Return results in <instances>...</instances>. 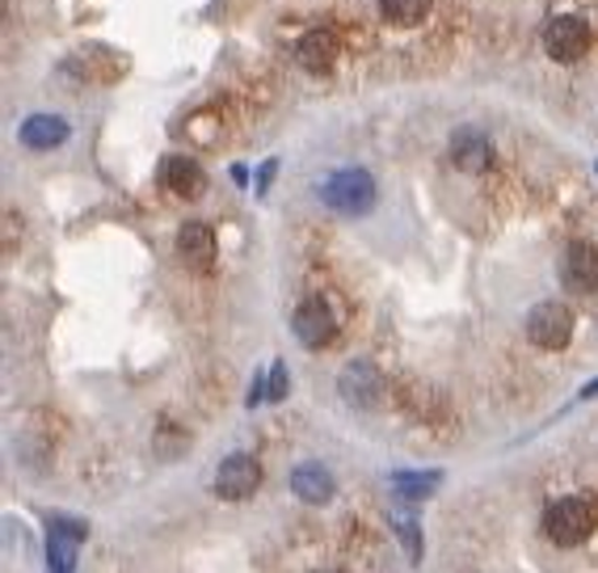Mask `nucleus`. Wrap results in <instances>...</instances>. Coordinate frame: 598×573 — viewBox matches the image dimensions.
Wrapping results in <instances>:
<instances>
[{
    "label": "nucleus",
    "instance_id": "f3484780",
    "mask_svg": "<svg viewBox=\"0 0 598 573\" xmlns=\"http://www.w3.org/2000/svg\"><path fill=\"white\" fill-rule=\"evenodd\" d=\"M392 485H396V493H405V497L417 502V497H430L442 485V477L438 472H396Z\"/></svg>",
    "mask_w": 598,
    "mask_h": 573
},
{
    "label": "nucleus",
    "instance_id": "aec40b11",
    "mask_svg": "<svg viewBox=\"0 0 598 573\" xmlns=\"http://www.w3.org/2000/svg\"><path fill=\"white\" fill-rule=\"evenodd\" d=\"M274 173H278V161H266V164H262V177H257V194H266V186L274 182Z\"/></svg>",
    "mask_w": 598,
    "mask_h": 573
},
{
    "label": "nucleus",
    "instance_id": "a211bd4d",
    "mask_svg": "<svg viewBox=\"0 0 598 573\" xmlns=\"http://www.w3.org/2000/svg\"><path fill=\"white\" fill-rule=\"evenodd\" d=\"M266 388H271V392H266L271 401H283V397H287V367H283V363H274V371H271V380H266Z\"/></svg>",
    "mask_w": 598,
    "mask_h": 573
},
{
    "label": "nucleus",
    "instance_id": "dca6fc26",
    "mask_svg": "<svg viewBox=\"0 0 598 573\" xmlns=\"http://www.w3.org/2000/svg\"><path fill=\"white\" fill-rule=\"evenodd\" d=\"M380 13L392 22V26H417V22H426V13H430V0H380Z\"/></svg>",
    "mask_w": 598,
    "mask_h": 573
},
{
    "label": "nucleus",
    "instance_id": "0eeeda50",
    "mask_svg": "<svg viewBox=\"0 0 598 573\" xmlns=\"http://www.w3.org/2000/svg\"><path fill=\"white\" fill-rule=\"evenodd\" d=\"M561 283L577 296L598 291V249L586 245V241H573L561 257Z\"/></svg>",
    "mask_w": 598,
    "mask_h": 573
},
{
    "label": "nucleus",
    "instance_id": "6ab92c4d",
    "mask_svg": "<svg viewBox=\"0 0 598 573\" xmlns=\"http://www.w3.org/2000/svg\"><path fill=\"white\" fill-rule=\"evenodd\" d=\"M401 540H405L409 548V561L417 565V561H422V540H417V527H413V523H401Z\"/></svg>",
    "mask_w": 598,
    "mask_h": 573
},
{
    "label": "nucleus",
    "instance_id": "f8f14e48",
    "mask_svg": "<svg viewBox=\"0 0 598 573\" xmlns=\"http://www.w3.org/2000/svg\"><path fill=\"white\" fill-rule=\"evenodd\" d=\"M296 55L308 72H329L333 59H337V34H333V30H308V34L299 38Z\"/></svg>",
    "mask_w": 598,
    "mask_h": 573
},
{
    "label": "nucleus",
    "instance_id": "ddd939ff",
    "mask_svg": "<svg viewBox=\"0 0 598 573\" xmlns=\"http://www.w3.org/2000/svg\"><path fill=\"white\" fill-rule=\"evenodd\" d=\"M64 139H68V123L59 114H34V118L22 123V144L30 152H51Z\"/></svg>",
    "mask_w": 598,
    "mask_h": 573
},
{
    "label": "nucleus",
    "instance_id": "9b49d317",
    "mask_svg": "<svg viewBox=\"0 0 598 573\" xmlns=\"http://www.w3.org/2000/svg\"><path fill=\"white\" fill-rule=\"evenodd\" d=\"M451 161L460 164L463 173H481V169H490V161H493L490 139L481 136V131H472V127H460V131L451 136Z\"/></svg>",
    "mask_w": 598,
    "mask_h": 573
},
{
    "label": "nucleus",
    "instance_id": "f03ea898",
    "mask_svg": "<svg viewBox=\"0 0 598 573\" xmlns=\"http://www.w3.org/2000/svg\"><path fill=\"white\" fill-rule=\"evenodd\" d=\"M321 198L337 216H367L376 207V177L367 169H337L325 177Z\"/></svg>",
    "mask_w": 598,
    "mask_h": 573
},
{
    "label": "nucleus",
    "instance_id": "39448f33",
    "mask_svg": "<svg viewBox=\"0 0 598 573\" xmlns=\"http://www.w3.org/2000/svg\"><path fill=\"white\" fill-rule=\"evenodd\" d=\"M291 333L299 337V346L321 351V346L333 342V333H337V317H333V308H329L321 296H312V300H303L296 308V317H291Z\"/></svg>",
    "mask_w": 598,
    "mask_h": 573
},
{
    "label": "nucleus",
    "instance_id": "1a4fd4ad",
    "mask_svg": "<svg viewBox=\"0 0 598 573\" xmlns=\"http://www.w3.org/2000/svg\"><path fill=\"white\" fill-rule=\"evenodd\" d=\"M177 253L186 257V266H194V271H207V266L216 262V232H211L203 219L182 224V232H177Z\"/></svg>",
    "mask_w": 598,
    "mask_h": 573
},
{
    "label": "nucleus",
    "instance_id": "2eb2a0df",
    "mask_svg": "<svg viewBox=\"0 0 598 573\" xmlns=\"http://www.w3.org/2000/svg\"><path fill=\"white\" fill-rule=\"evenodd\" d=\"M291 493L299 502H312V506H325L333 497V477L321 465H299L291 472Z\"/></svg>",
    "mask_w": 598,
    "mask_h": 573
},
{
    "label": "nucleus",
    "instance_id": "f257e3e1",
    "mask_svg": "<svg viewBox=\"0 0 598 573\" xmlns=\"http://www.w3.org/2000/svg\"><path fill=\"white\" fill-rule=\"evenodd\" d=\"M598 527V506L595 497L577 493V497H561L544 511V536L561 548H577L595 536Z\"/></svg>",
    "mask_w": 598,
    "mask_h": 573
},
{
    "label": "nucleus",
    "instance_id": "423d86ee",
    "mask_svg": "<svg viewBox=\"0 0 598 573\" xmlns=\"http://www.w3.org/2000/svg\"><path fill=\"white\" fill-rule=\"evenodd\" d=\"M262 485V465L253 456H228L216 472V493L223 502H245Z\"/></svg>",
    "mask_w": 598,
    "mask_h": 573
},
{
    "label": "nucleus",
    "instance_id": "7ed1b4c3",
    "mask_svg": "<svg viewBox=\"0 0 598 573\" xmlns=\"http://www.w3.org/2000/svg\"><path fill=\"white\" fill-rule=\"evenodd\" d=\"M527 337H531V346H540V351H565L573 337L570 308L556 300L536 303V308L527 312Z\"/></svg>",
    "mask_w": 598,
    "mask_h": 573
},
{
    "label": "nucleus",
    "instance_id": "4468645a",
    "mask_svg": "<svg viewBox=\"0 0 598 573\" xmlns=\"http://www.w3.org/2000/svg\"><path fill=\"white\" fill-rule=\"evenodd\" d=\"M161 182H164V191L182 194V198H194V194L203 191V169H198L191 157H164Z\"/></svg>",
    "mask_w": 598,
    "mask_h": 573
},
{
    "label": "nucleus",
    "instance_id": "9d476101",
    "mask_svg": "<svg viewBox=\"0 0 598 573\" xmlns=\"http://www.w3.org/2000/svg\"><path fill=\"white\" fill-rule=\"evenodd\" d=\"M77 540H84V523H64V519L51 523V531H47L51 573H72V565H77Z\"/></svg>",
    "mask_w": 598,
    "mask_h": 573
},
{
    "label": "nucleus",
    "instance_id": "6e6552de",
    "mask_svg": "<svg viewBox=\"0 0 598 573\" xmlns=\"http://www.w3.org/2000/svg\"><path fill=\"white\" fill-rule=\"evenodd\" d=\"M337 388H342V397H346L350 405H358V410H371V405H380V397H383V376L376 371V363L358 358V363H350V367L342 371Z\"/></svg>",
    "mask_w": 598,
    "mask_h": 573
},
{
    "label": "nucleus",
    "instance_id": "20e7f679",
    "mask_svg": "<svg viewBox=\"0 0 598 573\" xmlns=\"http://www.w3.org/2000/svg\"><path fill=\"white\" fill-rule=\"evenodd\" d=\"M590 22L586 18H577V13H561V18H552L544 30V51L556 59V64H577L582 55L590 51Z\"/></svg>",
    "mask_w": 598,
    "mask_h": 573
},
{
    "label": "nucleus",
    "instance_id": "412c9836",
    "mask_svg": "<svg viewBox=\"0 0 598 573\" xmlns=\"http://www.w3.org/2000/svg\"><path fill=\"white\" fill-rule=\"evenodd\" d=\"M595 169H598V164H595Z\"/></svg>",
    "mask_w": 598,
    "mask_h": 573
}]
</instances>
